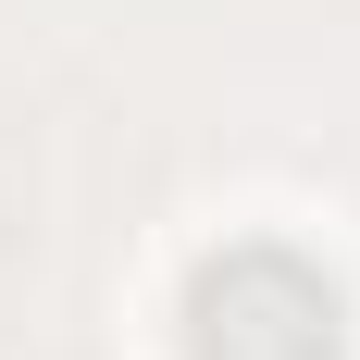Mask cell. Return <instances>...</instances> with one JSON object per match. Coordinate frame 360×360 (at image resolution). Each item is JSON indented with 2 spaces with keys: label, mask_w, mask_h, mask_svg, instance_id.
Returning a JSON list of instances; mask_svg holds the SVG:
<instances>
[{
  "label": "cell",
  "mask_w": 360,
  "mask_h": 360,
  "mask_svg": "<svg viewBox=\"0 0 360 360\" xmlns=\"http://www.w3.org/2000/svg\"><path fill=\"white\" fill-rule=\"evenodd\" d=\"M348 311L298 249H224L186 286V360H335Z\"/></svg>",
  "instance_id": "obj_1"
}]
</instances>
